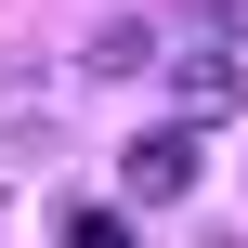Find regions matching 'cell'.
Masks as SVG:
<instances>
[{"label":"cell","mask_w":248,"mask_h":248,"mask_svg":"<svg viewBox=\"0 0 248 248\" xmlns=\"http://www.w3.org/2000/svg\"><path fill=\"white\" fill-rule=\"evenodd\" d=\"M118 196H131V209H170V196H196V131H144V144L118 157Z\"/></svg>","instance_id":"obj_1"},{"label":"cell","mask_w":248,"mask_h":248,"mask_svg":"<svg viewBox=\"0 0 248 248\" xmlns=\"http://www.w3.org/2000/svg\"><path fill=\"white\" fill-rule=\"evenodd\" d=\"M170 92H183V105H196V118H235V52H170Z\"/></svg>","instance_id":"obj_2"},{"label":"cell","mask_w":248,"mask_h":248,"mask_svg":"<svg viewBox=\"0 0 248 248\" xmlns=\"http://www.w3.org/2000/svg\"><path fill=\"white\" fill-rule=\"evenodd\" d=\"M131 65H157V26H92V78H131Z\"/></svg>","instance_id":"obj_3"},{"label":"cell","mask_w":248,"mask_h":248,"mask_svg":"<svg viewBox=\"0 0 248 248\" xmlns=\"http://www.w3.org/2000/svg\"><path fill=\"white\" fill-rule=\"evenodd\" d=\"M52 235H65V248H131V222H118V209H65Z\"/></svg>","instance_id":"obj_4"}]
</instances>
